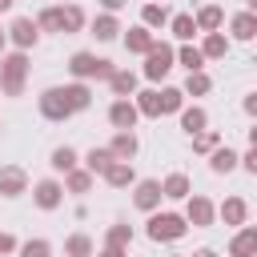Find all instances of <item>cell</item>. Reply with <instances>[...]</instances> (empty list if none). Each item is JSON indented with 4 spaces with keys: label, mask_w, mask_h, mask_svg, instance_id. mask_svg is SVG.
<instances>
[{
    "label": "cell",
    "mask_w": 257,
    "mask_h": 257,
    "mask_svg": "<svg viewBox=\"0 0 257 257\" xmlns=\"http://www.w3.org/2000/svg\"><path fill=\"white\" fill-rule=\"evenodd\" d=\"M133 116H137V112H133L128 104H112V120H116V124H133Z\"/></svg>",
    "instance_id": "30bf717a"
},
{
    "label": "cell",
    "mask_w": 257,
    "mask_h": 257,
    "mask_svg": "<svg viewBox=\"0 0 257 257\" xmlns=\"http://www.w3.org/2000/svg\"><path fill=\"white\" fill-rule=\"evenodd\" d=\"M201 124H205V116H201L197 108H193V112H185V128H189V133H197Z\"/></svg>",
    "instance_id": "5bb4252c"
},
{
    "label": "cell",
    "mask_w": 257,
    "mask_h": 257,
    "mask_svg": "<svg viewBox=\"0 0 257 257\" xmlns=\"http://www.w3.org/2000/svg\"><path fill=\"white\" fill-rule=\"evenodd\" d=\"M20 185H24V177H20L16 169H4V173H0V189H4L8 197H12V193H20Z\"/></svg>",
    "instance_id": "8992f818"
},
{
    "label": "cell",
    "mask_w": 257,
    "mask_h": 257,
    "mask_svg": "<svg viewBox=\"0 0 257 257\" xmlns=\"http://www.w3.org/2000/svg\"><path fill=\"white\" fill-rule=\"evenodd\" d=\"M52 165H56V169H72V153H68V149H56Z\"/></svg>",
    "instance_id": "9a60e30c"
},
{
    "label": "cell",
    "mask_w": 257,
    "mask_h": 257,
    "mask_svg": "<svg viewBox=\"0 0 257 257\" xmlns=\"http://www.w3.org/2000/svg\"><path fill=\"white\" fill-rule=\"evenodd\" d=\"M173 28H177V36H193V20H189V16H177Z\"/></svg>",
    "instance_id": "ac0fdd59"
},
{
    "label": "cell",
    "mask_w": 257,
    "mask_h": 257,
    "mask_svg": "<svg viewBox=\"0 0 257 257\" xmlns=\"http://www.w3.org/2000/svg\"><path fill=\"white\" fill-rule=\"evenodd\" d=\"M181 60H185L189 68H201V52H197V48H185V52H181Z\"/></svg>",
    "instance_id": "d6986e66"
},
{
    "label": "cell",
    "mask_w": 257,
    "mask_h": 257,
    "mask_svg": "<svg viewBox=\"0 0 257 257\" xmlns=\"http://www.w3.org/2000/svg\"><path fill=\"white\" fill-rule=\"evenodd\" d=\"M112 88H116V92H128V88H133V76H128V72H116V76H112Z\"/></svg>",
    "instance_id": "4fadbf2b"
},
{
    "label": "cell",
    "mask_w": 257,
    "mask_h": 257,
    "mask_svg": "<svg viewBox=\"0 0 257 257\" xmlns=\"http://www.w3.org/2000/svg\"><path fill=\"white\" fill-rule=\"evenodd\" d=\"M72 72L76 76H108V60H92V56H72Z\"/></svg>",
    "instance_id": "7a4b0ae2"
},
{
    "label": "cell",
    "mask_w": 257,
    "mask_h": 257,
    "mask_svg": "<svg viewBox=\"0 0 257 257\" xmlns=\"http://www.w3.org/2000/svg\"><path fill=\"white\" fill-rule=\"evenodd\" d=\"M88 165H92V169H108V153H92Z\"/></svg>",
    "instance_id": "d4e9b609"
},
{
    "label": "cell",
    "mask_w": 257,
    "mask_h": 257,
    "mask_svg": "<svg viewBox=\"0 0 257 257\" xmlns=\"http://www.w3.org/2000/svg\"><path fill=\"white\" fill-rule=\"evenodd\" d=\"M237 36H241V40L253 36V16H241V20H237Z\"/></svg>",
    "instance_id": "7c38bea8"
},
{
    "label": "cell",
    "mask_w": 257,
    "mask_h": 257,
    "mask_svg": "<svg viewBox=\"0 0 257 257\" xmlns=\"http://www.w3.org/2000/svg\"><path fill=\"white\" fill-rule=\"evenodd\" d=\"M165 189H169V197H185V177H173Z\"/></svg>",
    "instance_id": "44dd1931"
},
{
    "label": "cell",
    "mask_w": 257,
    "mask_h": 257,
    "mask_svg": "<svg viewBox=\"0 0 257 257\" xmlns=\"http://www.w3.org/2000/svg\"><path fill=\"white\" fill-rule=\"evenodd\" d=\"M112 149H116V153H120V157H128V153H133V149H137V145H133V137H120V141H116V145H112Z\"/></svg>",
    "instance_id": "603a6c76"
},
{
    "label": "cell",
    "mask_w": 257,
    "mask_h": 257,
    "mask_svg": "<svg viewBox=\"0 0 257 257\" xmlns=\"http://www.w3.org/2000/svg\"><path fill=\"white\" fill-rule=\"evenodd\" d=\"M213 165H217V169H229V165H233V153H217V161H213Z\"/></svg>",
    "instance_id": "f1b7e54d"
},
{
    "label": "cell",
    "mask_w": 257,
    "mask_h": 257,
    "mask_svg": "<svg viewBox=\"0 0 257 257\" xmlns=\"http://www.w3.org/2000/svg\"><path fill=\"white\" fill-rule=\"evenodd\" d=\"M108 181H112V185H124V181H128V169L112 165V169H108Z\"/></svg>",
    "instance_id": "ffe728a7"
},
{
    "label": "cell",
    "mask_w": 257,
    "mask_h": 257,
    "mask_svg": "<svg viewBox=\"0 0 257 257\" xmlns=\"http://www.w3.org/2000/svg\"><path fill=\"white\" fill-rule=\"evenodd\" d=\"M205 52H209V56H217V52H225V40H221V36H213V40L205 44Z\"/></svg>",
    "instance_id": "cb8c5ba5"
},
{
    "label": "cell",
    "mask_w": 257,
    "mask_h": 257,
    "mask_svg": "<svg viewBox=\"0 0 257 257\" xmlns=\"http://www.w3.org/2000/svg\"><path fill=\"white\" fill-rule=\"evenodd\" d=\"M149 233H153L157 241H161V237H181V233H185V225H181V217H157Z\"/></svg>",
    "instance_id": "3957f363"
},
{
    "label": "cell",
    "mask_w": 257,
    "mask_h": 257,
    "mask_svg": "<svg viewBox=\"0 0 257 257\" xmlns=\"http://www.w3.org/2000/svg\"><path fill=\"white\" fill-rule=\"evenodd\" d=\"M12 249V237H0V253H8Z\"/></svg>",
    "instance_id": "4dcf8cb0"
},
{
    "label": "cell",
    "mask_w": 257,
    "mask_h": 257,
    "mask_svg": "<svg viewBox=\"0 0 257 257\" xmlns=\"http://www.w3.org/2000/svg\"><path fill=\"white\" fill-rule=\"evenodd\" d=\"M36 201H40L44 209H48V205H56V185H52V181H44V185L36 189Z\"/></svg>",
    "instance_id": "9c48e42d"
},
{
    "label": "cell",
    "mask_w": 257,
    "mask_h": 257,
    "mask_svg": "<svg viewBox=\"0 0 257 257\" xmlns=\"http://www.w3.org/2000/svg\"><path fill=\"white\" fill-rule=\"evenodd\" d=\"M20 72H24V56H12V60H8V80H4V88H8V92H16V88H20Z\"/></svg>",
    "instance_id": "5b68a950"
},
{
    "label": "cell",
    "mask_w": 257,
    "mask_h": 257,
    "mask_svg": "<svg viewBox=\"0 0 257 257\" xmlns=\"http://www.w3.org/2000/svg\"><path fill=\"white\" fill-rule=\"evenodd\" d=\"M12 36H16V44H32V40H36V28H32L28 20H16V24H12Z\"/></svg>",
    "instance_id": "52a82bcc"
},
{
    "label": "cell",
    "mask_w": 257,
    "mask_h": 257,
    "mask_svg": "<svg viewBox=\"0 0 257 257\" xmlns=\"http://www.w3.org/2000/svg\"><path fill=\"white\" fill-rule=\"evenodd\" d=\"M0 40H4V36H0Z\"/></svg>",
    "instance_id": "836d02e7"
},
{
    "label": "cell",
    "mask_w": 257,
    "mask_h": 257,
    "mask_svg": "<svg viewBox=\"0 0 257 257\" xmlns=\"http://www.w3.org/2000/svg\"><path fill=\"white\" fill-rule=\"evenodd\" d=\"M169 60H173V52H169V48H153V56H149V68H145V72H149V76H161V72L169 68Z\"/></svg>",
    "instance_id": "277c9868"
},
{
    "label": "cell",
    "mask_w": 257,
    "mask_h": 257,
    "mask_svg": "<svg viewBox=\"0 0 257 257\" xmlns=\"http://www.w3.org/2000/svg\"><path fill=\"white\" fill-rule=\"evenodd\" d=\"M193 217H197V221H209V205L197 201V205H193Z\"/></svg>",
    "instance_id": "83f0119b"
},
{
    "label": "cell",
    "mask_w": 257,
    "mask_h": 257,
    "mask_svg": "<svg viewBox=\"0 0 257 257\" xmlns=\"http://www.w3.org/2000/svg\"><path fill=\"white\" fill-rule=\"evenodd\" d=\"M96 36H100V40L116 36V24H112V20H96Z\"/></svg>",
    "instance_id": "8fae6325"
},
{
    "label": "cell",
    "mask_w": 257,
    "mask_h": 257,
    "mask_svg": "<svg viewBox=\"0 0 257 257\" xmlns=\"http://www.w3.org/2000/svg\"><path fill=\"white\" fill-rule=\"evenodd\" d=\"M189 88H193V92H205L209 80H205V76H189Z\"/></svg>",
    "instance_id": "4316f807"
},
{
    "label": "cell",
    "mask_w": 257,
    "mask_h": 257,
    "mask_svg": "<svg viewBox=\"0 0 257 257\" xmlns=\"http://www.w3.org/2000/svg\"><path fill=\"white\" fill-rule=\"evenodd\" d=\"M225 217H229V221H241V217H245L241 201H229V205H225Z\"/></svg>",
    "instance_id": "7402d4cb"
},
{
    "label": "cell",
    "mask_w": 257,
    "mask_h": 257,
    "mask_svg": "<svg viewBox=\"0 0 257 257\" xmlns=\"http://www.w3.org/2000/svg\"><path fill=\"white\" fill-rule=\"evenodd\" d=\"M68 249H72V253H88V241H84V237H76V241H72Z\"/></svg>",
    "instance_id": "f546056e"
},
{
    "label": "cell",
    "mask_w": 257,
    "mask_h": 257,
    "mask_svg": "<svg viewBox=\"0 0 257 257\" xmlns=\"http://www.w3.org/2000/svg\"><path fill=\"white\" fill-rule=\"evenodd\" d=\"M128 44H133V48H149V36H145V32H133Z\"/></svg>",
    "instance_id": "484cf974"
},
{
    "label": "cell",
    "mask_w": 257,
    "mask_h": 257,
    "mask_svg": "<svg viewBox=\"0 0 257 257\" xmlns=\"http://www.w3.org/2000/svg\"><path fill=\"white\" fill-rule=\"evenodd\" d=\"M88 104V92L84 88H52V92H44V112L48 116H68L72 108H84Z\"/></svg>",
    "instance_id": "6da1fadb"
},
{
    "label": "cell",
    "mask_w": 257,
    "mask_h": 257,
    "mask_svg": "<svg viewBox=\"0 0 257 257\" xmlns=\"http://www.w3.org/2000/svg\"><path fill=\"white\" fill-rule=\"evenodd\" d=\"M104 4H108V8H120V4H124V0H104Z\"/></svg>",
    "instance_id": "1f68e13d"
},
{
    "label": "cell",
    "mask_w": 257,
    "mask_h": 257,
    "mask_svg": "<svg viewBox=\"0 0 257 257\" xmlns=\"http://www.w3.org/2000/svg\"><path fill=\"white\" fill-rule=\"evenodd\" d=\"M8 4H12V0H0V8H8Z\"/></svg>",
    "instance_id": "d6a6232c"
},
{
    "label": "cell",
    "mask_w": 257,
    "mask_h": 257,
    "mask_svg": "<svg viewBox=\"0 0 257 257\" xmlns=\"http://www.w3.org/2000/svg\"><path fill=\"white\" fill-rule=\"evenodd\" d=\"M249 249H253V233H245V237H237V245H233V253H237V257H245Z\"/></svg>",
    "instance_id": "2e32d148"
},
{
    "label": "cell",
    "mask_w": 257,
    "mask_h": 257,
    "mask_svg": "<svg viewBox=\"0 0 257 257\" xmlns=\"http://www.w3.org/2000/svg\"><path fill=\"white\" fill-rule=\"evenodd\" d=\"M157 197H161V189H157L153 181H145V185H141V193H137V205H141V209H149Z\"/></svg>",
    "instance_id": "ba28073f"
},
{
    "label": "cell",
    "mask_w": 257,
    "mask_h": 257,
    "mask_svg": "<svg viewBox=\"0 0 257 257\" xmlns=\"http://www.w3.org/2000/svg\"><path fill=\"white\" fill-rule=\"evenodd\" d=\"M24 257H48V245L44 241H32V245H24Z\"/></svg>",
    "instance_id": "e0dca14e"
}]
</instances>
